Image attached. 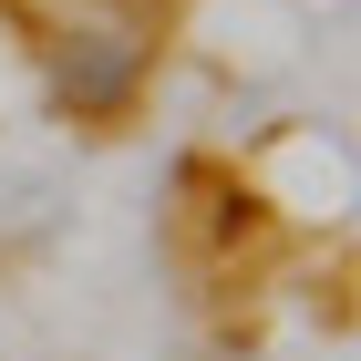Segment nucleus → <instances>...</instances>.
<instances>
[{"label": "nucleus", "mask_w": 361, "mask_h": 361, "mask_svg": "<svg viewBox=\"0 0 361 361\" xmlns=\"http://www.w3.org/2000/svg\"><path fill=\"white\" fill-rule=\"evenodd\" d=\"M155 73V42L145 31H62L52 42V104L73 124H124Z\"/></svg>", "instance_id": "obj_1"}]
</instances>
